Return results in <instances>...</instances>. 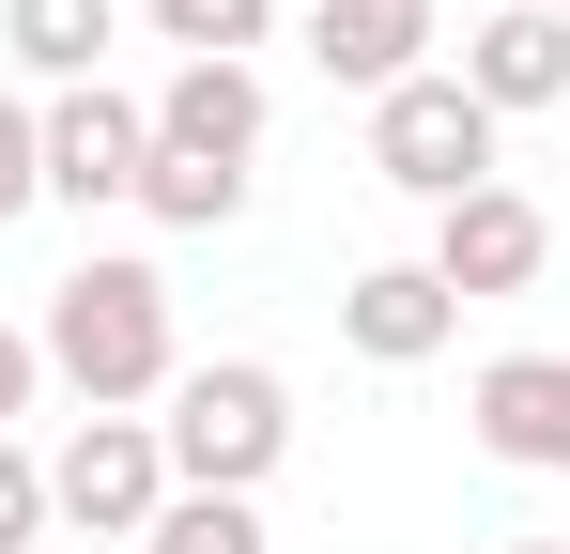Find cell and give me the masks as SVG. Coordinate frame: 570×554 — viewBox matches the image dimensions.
<instances>
[{
	"instance_id": "cell-17",
	"label": "cell",
	"mask_w": 570,
	"mask_h": 554,
	"mask_svg": "<svg viewBox=\"0 0 570 554\" xmlns=\"http://www.w3.org/2000/svg\"><path fill=\"white\" fill-rule=\"evenodd\" d=\"M31 540H47V462L0 432V554H31Z\"/></svg>"
},
{
	"instance_id": "cell-2",
	"label": "cell",
	"mask_w": 570,
	"mask_h": 554,
	"mask_svg": "<svg viewBox=\"0 0 570 554\" xmlns=\"http://www.w3.org/2000/svg\"><path fill=\"white\" fill-rule=\"evenodd\" d=\"M155 447H170V493H263V477H278V447H293V385H278L263 355L170 369Z\"/></svg>"
},
{
	"instance_id": "cell-15",
	"label": "cell",
	"mask_w": 570,
	"mask_h": 554,
	"mask_svg": "<svg viewBox=\"0 0 570 554\" xmlns=\"http://www.w3.org/2000/svg\"><path fill=\"white\" fill-rule=\"evenodd\" d=\"M155 31H170V47H186V62H247V47H263V31H278V0H170V16H155Z\"/></svg>"
},
{
	"instance_id": "cell-11",
	"label": "cell",
	"mask_w": 570,
	"mask_h": 554,
	"mask_svg": "<svg viewBox=\"0 0 570 554\" xmlns=\"http://www.w3.org/2000/svg\"><path fill=\"white\" fill-rule=\"evenodd\" d=\"M478 447L524 462V477H570V355H493L478 369Z\"/></svg>"
},
{
	"instance_id": "cell-7",
	"label": "cell",
	"mask_w": 570,
	"mask_h": 554,
	"mask_svg": "<svg viewBox=\"0 0 570 554\" xmlns=\"http://www.w3.org/2000/svg\"><path fill=\"white\" fill-rule=\"evenodd\" d=\"M340 339H355L371 369H432L448 339H463V293H448L432 263H371L355 293H340Z\"/></svg>"
},
{
	"instance_id": "cell-13",
	"label": "cell",
	"mask_w": 570,
	"mask_h": 554,
	"mask_svg": "<svg viewBox=\"0 0 570 554\" xmlns=\"http://www.w3.org/2000/svg\"><path fill=\"white\" fill-rule=\"evenodd\" d=\"M139 216H155V231H232V216H247V170H200V155H139Z\"/></svg>"
},
{
	"instance_id": "cell-10",
	"label": "cell",
	"mask_w": 570,
	"mask_h": 554,
	"mask_svg": "<svg viewBox=\"0 0 570 554\" xmlns=\"http://www.w3.org/2000/svg\"><path fill=\"white\" fill-rule=\"evenodd\" d=\"M139 108H155V155H200V170L263 155V78L247 62H170V92H139Z\"/></svg>"
},
{
	"instance_id": "cell-20",
	"label": "cell",
	"mask_w": 570,
	"mask_h": 554,
	"mask_svg": "<svg viewBox=\"0 0 570 554\" xmlns=\"http://www.w3.org/2000/svg\"><path fill=\"white\" fill-rule=\"evenodd\" d=\"M124 16H170V0H124Z\"/></svg>"
},
{
	"instance_id": "cell-12",
	"label": "cell",
	"mask_w": 570,
	"mask_h": 554,
	"mask_svg": "<svg viewBox=\"0 0 570 554\" xmlns=\"http://www.w3.org/2000/svg\"><path fill=\"white\" fill-rule=\"evenodd\" d=\"M108 31H124V0H0V47H16V78H47V92L108 78Z\"/></svg>"
},
{
	"instance_id": "cell-4",
	"label": "cell",
	"mask_w": 570,
	"mask_h": 554,
	"mask_svg": "<svg viewBox=\"0 0 570 554\" xmlns=\"http://www.w3.org/2000/svg\"><path fill=\"white\" fill-rule=\"evenodd\" d=\"M170 508V447H155V416H78L62 462H47V524H94V540H139Z\"/></svg>"
},
{
	"instance_id": "cell-18",
	"label": "cell",
	"mask_w": 570,
	"mask_h": 554,
	"mask_svg": "<svg viewBox=\"0 0 570 554\" xmlns=\"http://www.w3.org/2000/svg\"><path fill=\"white\" fill-rule=\"evenodd\" d=\"M31 385H47V355H31V339H16V324H0V432H16V416H31Z\"/></svg>"
},
{
	"instance_id": "cell-3",
	"label": "cell",
	"mask_w": 570,
	"mask_h": 554,
	"mask_svg": "<svg viewBox=\"0 0 570 554\" xmlns=\"http://www.w3.org/2000/svg\"><path fill=\"white\" fill-rule=\"evenodd\" d=\"M493 139H509V123H493L448 62H432V78H401V92H371V170L401 185V200H432V216L493 185Z\"/></svg>"
},
{
	"instance_id": "cell-5",
	"label": "cell",
	"mask_w": 570,
	"mask_h": 554,
	"mask_svg": "<svg viewBox=\"0 0 570 554\" xmlns=\"http://www.w3.org/2000/svg\"><path fill=\"white\" fill-rule=\"evenodd\" d=\"M31 123H47V200H78V216L139 200V155H155V108H139V92L78 78V92H47Z\"/></svg>"
},
{
	"instance_id": "cell-6",
	"label": "cell",
	"mask_w": 570,
	"mask_h": 554,
	"mask_svg": "<svg viewBox=\"0 0 570 554\" xmlns=\"http://www.w3.org/2000/svg\"><path fill=\"white\" fill-rule=\"evenodd\" d=\"M540 263H556V216H540L509 170L478 185V200H448V216H432V277H448L463 308H493V293H540Z\"/></svg>"
},
{
	"instance_id": "cell-21",
	"label": "cell",
	"mask_w": 570,
	"mask_h": 554,
	"mask_svg": "<svg viewBox=\"0 0 570 554\" xmlns=\"http://www.w3.org/2000/svg\"><path fill=\"white\" fill-rule=\"evenodd\" d=\"M524 16H570V0H524Z\"/></svg>"
},
{
	"instance_id": "cell-8",
	"label": "cell",
	"mask_w": 570,
	"mask_h": 554,
	"mask_svg": "<svg viewBox=\"0 0 570 554\" xmlns=\"http://www.w3.org/2000/svg\"><path fill=\"white\" fill-rule=\"evenodd\" d=\"M448 78H463L493 123H524V108H570V16H524V0H509V16H478Z\"/></svg>"
},
{
	"instance_id": "cell-16",
	"label": "cell",
	"mask_w": 570,
	"mask_h": 554,
	"mask_svg": "<svg viewBox=\"0 0 570 554\" xmlns=\"http://www.w3.org/2000/svg\"><path fill=\"white\" fill-rule=\"evenodd\" d=\"M47 200V123H31V92H0V231Z\"/></svg>"
},
{
	"instance_id": "cell-9",
	"label": "cell",
	"mask_w": 570,
	"mask_h": 554,
	"mask_svg": "<svg viewBox=\"0 0 570 554\" xmlns=\"http://www.w3.org/2000/svg\"><path fill=\"white\" fill-rule=\"evenodd\" d=\"M308 62H324L340 92L432 78V0H308Z\"/></svg>"
},
{
	"instance_id": "cell-19",
	"label": "cell",
	"mask_w": 570,
	"mask_h": 554,
	"mask_svg": "<svg viewBox=\"0 0 570 554\" xmlns=\"http://www.w3.org/2000/svg\"><path fill=\"white\" fill-rule=\"evenodd\" d=\"M509 554H570V540H509Z\"/></svg>"
},
{
	"instance_id": "cell-14",
	"label": "cell",
	"mask_w": 570,
	"mask_h": 554,
	"mask_svg": "<svg viewBox=\"0 0 570 554\" xmlns=\"http://www.w3.org/2000/svg\"><path fill=\"white\" fill-rule=\"evenodd\" d=\"M139 554H263V508H247V493H170V508L139 524Z\"/></svg>"
},
{
	"instance_id": "cell-1",
	"label": "cell",
	"mask_w": 570,
	"mask_h": 554,
	"mask_svg": "<svg viewBox=\"0 0 570 554\" xmlns=\"http://www.w3.org/2000/svg\"><path fill=\"white\" fill-rule=\"evenodd\" d=\"M31 355L62 369L94 416H139V400H170V369H186V355H170V277H155V263H124V247H108V263H78L62 293H47Z\"/></svg>"
}]
</instances>
